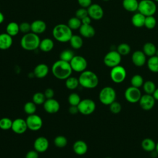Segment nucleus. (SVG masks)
<instances>
[{
  "mask_svg": "<svg viewBox=\"0 0 158 158\" xmlns=\"http://www.w3.org/2000/svg\"><path fill=\"white\" fill-rule=\"evenodd\" d=\"M51 71L54 77L59 80H66L71 76L73 72L70 63L60 59L54 62Z\"/></svg>",
  "mask_w": 158,
  "mask_h": 158,
  "instance_id": "nucleus-1",
  "label": "nucleus"
},
{
  "mask_svg": "<svg viewBox=\"0 0 158 158\" xmlns=\"http://www.w3.org/2000/svg\"><path fill=\"white\" fill-rule=\"evenodd\" d=\"M78 78L80 85L86 89H93L99 84V78L93 71L86 70L80 73Z\"/></svg>",
  "mask_w": 158,
  "mask_h": 158,
  "instance_id": "nucleus-2",
  "label": "nucleus"
},
{
  "mask_svg": "<svg viewBox=\"0 0 158 158\" xmlns=\"http://www.w3.org/2000/svg\"><path fill=\"white\" fill-rule=\"evenodd\" d=\"M52 33L54 38L60 43L69 42L73 35L72 30L65 23L56 25L53 28Z\"/></svg>",
  "mask_w": 158,
  "mask_h": 158,
  "instance_id": "nucleus-3",
  "label": "nucleus"
},
{
  "mask_svg": "<svg viewBox=\"0 0 158 158\" xmlns=\"http://www.w3.org/2000/svg\"><path fill=\"white\" fill-rule=\"evenodd\" d=\"M40 41L41 40L38 35L30 31L23 35L21 38L20 44L24 50L31 51L39 48Z\"/></svg>",
  "mask_w": 158,
  "mask_h": 158,
  "instance_id": "nucleus-4",
  "label": "nucleus"
},
{
  "mask_svg": "<svg viewBox=\"0 0 158 158\" xmlns=\"http://www.w3.org/2000/svg\"><path fill=\"white\" fill-rule=\"evenodd\" d=\"M116 91L111 86L102 88L99 93V101L104 105L109 106L116 99Z\"/></svg>",
  "mask_w": 158,
  "mask_h": 158,
  "instance_id": "nucleus-5",
  "label": "nucleus"
},
{
  "mask_svg": "<svg viewBox=\"0 0 158 158\" xmlns=\"http://www.w3.org/2000/svg\"><path fill=\"white\" fill-rule=\"evenodd\" d=\"M156 10V4L152 0H141L139 2L138 11L145 17L153 15Z\"/></svg>",
  "mask_w": 158,
  "mask_h": 158,
  "instance_id": "nucleus-6",
  "label": "nucleus"
},
{
  "mask_svg": "<svg viewBox=\"0 0 158 158\" xmlns=\"http://www.w3.org/2000/svg\"><path fill=\"white\" fill-rule=\"evenodd\" d=\"M122 60V56L117 51H110L108 52L104 57L103 62L106 66L112 68L120 65Z\"/></svg>",
  "mask_w": 158,
  "mask_h": 158,
  "instance_id": "nucleus-7",
  "label": "nucleus"
},
{
  "mask_svg": "<svg viewBox=\"0 0 158 158\" xmlns=\"http://www.w3.org/2000/svg\"><path fill=\"white\" fill-rule=\"evenodd\" d=\"M77 107L79 113L85 115H88L94 112L96 103L93 99L86 98L81 99Z\"/></svg>",
  "mask_w": 158,
  "mask_h": 158,
  "instance_id": "nucleus-8",
  "label": "nucleus"
},
{
  "mask_svg": "<svg viewBox=\"0 0 158 158\" xmlns=\"http://www.w3.org/2000/svg\"><path fill=\"white\" fill-rule=\"evenodd\" d=\"M127 72L125 69L120 65H117L111 68L110 72V77L112 81L115 83H121L126 78Z\"/></svg>",
  "mask_w": 158,
  "mask_h": 158,
  "instance_id": "nucleus-9",
  "label": "nucleus"
},
{
  "mask_svg": "<svg viewBox=\"0 0 158 158\" xmlns=\"http://www.w3.org/2000/svg\"><path fill=\"white\" fill-rule=\"evenodd\" d=\"M69 63L72 70L78 73H81L86 70L88 66L86 59L84 57L79 55H75Z\"/></svg>",
  "mask_w": 158,
  "mask_h": 158,
  "instance_id": "nucleus-10",
  "label": "nucleus"
},
{
  "mask_svg": "<svg viewBox=\"0 0 158 158\" xmlns=\"http://www.w3.org/2000/svg\"><path fill=\"white\" fill-rule=\"evenodd\" d=\"M25 120L28 129L31 131H38L43 127V119L40 115L36 114L28 115Z\"/></svg>",
  "mask_w": 158,
  "mask_h": 158,
  "instance_id": "nucleus-11",
  "label": "nucleus"
},
{
  "mask_svg": "<svg viewBox=\"0 0 158 158\" xmlns=\"http://www.w3.org/2000/svg\"><path fill=\"white\" fill-rule=\"evenodd\" d=\"M141 92L139 88L130 86L128 87L124 93V96L125 99L130 103L135 104L139 102L141 97Z\"/></svg>",
  "mask_w": 158,
  "mask_h": 158,
  "instance_id": "nucleus-12",
  "label": "nucleus"
},
{
  "mask_svg": "<svg viewBox=\"0 0 158 158\" xmlns=\"http://www.w3.org/2000/svg\"><path fill=\"white\" fill-rule=\"evenodd\" d=\"M88 15L91 19L99 20L104 16V10L102 7L98 4H91L88 8Z\"/></svg>",
  "mask_w": 158,
  "mask_h": 158,
  "instance_id": "nucleus-13",
  "label": "nucleus"
},
{
  "mask_svg": "<svg viewBox=\"0 0 158 158\" xmlns=\"http://www.w3.org/2000/svg\"><path fill=\"white\" fill-rule=\"evenodd\" d=\"M138 102L142 109L144 110H149L154 107L156 100L152 94L145 93L141 96Z\"/></svg>",
  "mask_w": 158,
  "mask_h": 158,
  "instance_id": "nucleus-14",
  "label": "nucleus"
},
{
  "mask_svg": "<svg viewBox=\"0 0 158 158\" xmlns=\"http://www.w3.org/2000/svg\"><path fill=\"white\" fill-rule=\"evenodd\" d=\"M28 129L26 120L22 118H15L12 121L11 130L16 134L21 135L24 133Z\"/></svg>",
  "mask_w": 158,
  "mask_h": 158,
  "instance_id": "nucleus-15",
  "label": "nucleus"
},
{
  "mask_svg": "<svg viewBox=\"0 0 158 158\" xmlns=\"http://www.w3.org/2000/svg\"><path fill=\"white\" fill-rule=\"evenodd\" d=\"M49 146L48 139L44 136H39L35 139L33 143V148L39 153L46 152Z\"/></svg>",
  "mask_w": 158,
  "mask_h": 158,
  "instance_id": "nucleus-16",
  "label": "nucleus"
},
{
  "mask_svg": "<svg viewBox=\"0 0 158 158\" xmlns=\"http://www.w3.org/2000/svg\"><path fill=\"white\" fill-rule=\"evenodd\" d=\"M44 110L48 114L57 113L60 109V104L55 99H47L43 104Z\"/></svg>",
  "mask_w": 158,
  "mask_h": 158,
  "instance_id": "nucleus-17",
  "label": "nucleus"
},
{
  "mask_svg": "<svg viewBox=\"0 0 158 158\" xmlns=\"http://www.w3.org/2000/svg\"><path fill=\"white\" fill-rule=\"evenodd\" d=\"M131 61L135 66L141 67L147 62L146 56L143 51H135L131 55Z\"/></svg>",
  "mask_w": 158,
  "mask_h": 158,
  "instance_id": "nucleus-18",
  "label": "nucleus"
},
{
  "mask_svg": "<svg viewBox=\"0 0 158 158\" xmlns=\"http://www.w3.org/2000/svg\"><path fill=\"white\" fill-rule=\"evenodd\" d=\"M49 69L46 64H39L35 66L33 70V75L38 78H45L49 73Z\"/></svg>",
  "mask_w": 158,
  "mask_h": 158,
  "instance_id": "nucleus-19",
  "label": "nucleus"
},
{
  "mask_svg": "<svg viewBox=\"0 0 158 158\" xmlns=\"http://www.w3.org/2000/svg\"><path fill=\"white\" fill-rule=\"evenodd\" d=\"M46 28V22L42 20H35L31 23V31L37 35L44 33Z\"/></svg>",
  "mask_w": 158,
  "mask_h": 158,
  "instance_id": "nucleus-20",
  "label": "nucleus"
},
{
  "mask_svg": "<svg viewBox=\"0 0 158 158\" xmlns=\"http://www.w3.org/2000/svg\"><path fill=\"white\" fill-rule=\"evenodd\" d=\"M13 43L12 36L6 33L0 34V49L7 50L9 49Z\"/></svg>",
  "mask_w": 158,
  "mask_h": 158,
  "instance_id": "nucleus-21",
  "label": "nucleus"
},
{
  "mask_svg": "<svg viewBox=\"0 0 158 158\" xmlns=\"http://www.w3.org/2000/svg\"><path fill=\"white\" fill-rule=\"evenodd\" d=\"M88 149L86 143L83 140H77L73 144V151L78 156L85 154L88 151Z\"/></svg>",
  "mask_w": 158,
  "mask_h": 158,
  "instance_id": "nucleus-22",
  "label": "nucleus"
},
{
  "mask_svg": "<svg viewBox=\"0 0 158 158\" xmlns=\"http://www.w3.org/2000/svg\"><path fill=\"white\" fill-rule=\"evenodd\" d=\"M78 30H79V33L80 35L83 37L87 38L93 37L96 33L94 28L91 24H89V25L81 24V27Z\"/></svg>",
  "mask_w": 158,
  "mask_h": 158,
  "instance_id": "nucleus-23",
  "label": "nucleus"
},
{
  "mask_svg": "<svg viewBox=\"0 0 158 158\" xmlns=\"http://www.w3.org/2000/svg\"><path fill=\"white\" fill-rule=\"evenodd\" d=\"M54 46V41L49 38H46L41 40L39 48L40 49L44 52H48L52 50Z\"/></svg>",
  "mask_w": 158,
  "mask_h": 158,
  "instance_id": "nucleus-24",
  "label": "nucleus"
},
{
  "mask_svg": "<svg viewBox=\"0 0 158 158\" xmlns=\"http://www.w3.org/2000/svg\"><path fill=\"white\" fill-rule=\"evenodd\" d=\"M141 146L143 149L145 151L151 152L155 151L156 143L152 139L149 138H146L142 140Z\"/></svg>",
  "mask_w": 158,
  "mask_h": 158,
  "instance_id": "nucleus-25",
  "label": "nucleus"
},
{
  "mask_svg": "<svg viewBox=\"0 0 158 158\" xmlns=\"http://www.w3.org/2000/svg\"><path fill=\"white\" fill-rule=\"evenodd\" d=\"M146 17L139 12L135 13L131 17V21L132 25L136 28H141L144 25Z\"/></svg>",
  "mask_w": 158,
  "mask_h": 158,
  "instance_id": "nucleus-26",
  "label": "nucleus"
},
{
  "mask_svg": "<svg viewBox=\"0 0 158 158\" xmlns=\"http://www.w3.org/2000/svg\"><path fill=\"white\" fill-rule=\"evenodd\" d=\"M139 2L138 0H123V7L128 12H134L138 10Z\"/></svg>",
  "mask_w": 158,
  "mask_h": 158,
  "instance_id": "nucleus-27",
  "label": "nucleus"
},
{
  "mask_svg": "<svg viewBox=\"0 0 158 158\" xmlns=\"http://www.w3.org/2000/svg\"><path fill=\"white\" fill-rule=\"evenodd\" d=\"M148 69L153 73H158V56L154 55L149 57L147 60Z\"/></svg>",
  "mask_w": 158,
  "mask_h": 158,
  "instance_id": "nucleus-28",
  "label": "nucleus"
},
{
  "mask_svg": "<svg viewBox=\"0 0 158 158\" xmlns=\"http://www.w3.org/2000/svg\"><path fill=\"white\" fill-rule=\"evenodd\" d=\"M6 33L11 36H16L20 32L19 24L15 22H10L6 26Z\"/></svg>",
  "mask_w": 158,
  "mask_h": 158,
  "instance_id": "nucleus-29",
  "label": "nucleus"
},
{
  "mask_svg": "<svg viewBox=\"0 0 158 158\" xmlns=\"http://www.w3.org/2000/svg\"><path fill=\"white\" fill-rule=\"evenodd\" d=\"M69 43L71 47L75 49H80L83 44V41L81 36L78 35H73L69 41Z\"/></svg>",
  "mask_w": 158,
  "mask_h": 158,
  "instance_id": "nucleus-30",
  "label": "nucleus"
},
{
  "mask_svg": "<svg viewBox=\"0 0 158 158\" xmlns=\"http://www.w3.org/2000/svg\"><path fill=\"white\" fill-rule=\"evenodd\" d=\"M157 48L155 44L151 42L146 43L143 47V51L146 56L151 57L156 55Z\"/></svg>",
  "mask_w": 158,
  "mask_h": 158,
  "instance_id": "nucleus-31",
  "label": "nucleus"
},
{
  "mask_svg": "<svg viewBox=\"0 0 158 158\" xmlns=\"http://www.w3.org/2000/svg\"><path fill=\"white\" fill-rule=\"evenodd\" d=\"M65 85L66 88L70 90L75 89L80 85L78 78L75 77L70 76L66 80H65Z\"/></svg>",
  "mask_w": 158,
  "mask_h": 158,
  "instance_id": "nucleus-32",
  "label": "nucleus"
},
{
  "mask_svg": "<svg viewBox=\"0 0 158 158\" xmlns=\"http://www.w3.org/2000/svg\"><path fill=\"white\" fill-rule=\"evenodd\" d=\"M143 88L146 94H152L156 89V86L154 81L151 80H147L144 82Z\"/></svg>",
  "mask_w": 158,
  "mask_h": 158,
  "instance_id": "nucleus-33",
  "label": "nucleus"
},
{
  "mask_svg": "<svg viewBox=\"0 0 158 158\" xmlns=\"http://www.w3.org/2000/svg\"><path fill=\"white\" fill-rule=\"evenodd\" d=\"M144 82V81L143 77L139 74L134 75L130 80L131 85L138 88H139L140 87L143 86Z\"/></svg>",
  "mask_w": 158,
  "mask_h": 158,
  "instance_id": "nucleus-34",
  "label": "nucleus"
},
{
  "mask_svg": "<svg viewBox=\"0 0 158 158\" xmlns=\"http://www.w3.org/2000/svg\"><path fill=\"white\" fill-rule=\"evenodd\" d=\"M67 25L72 30L79 29L81 25V21L78 18L75 17L69 19L67 22Z\"/></svg>",
  "mask_w": 158,
  "mask_h": 158,
  "instance_id": "nucleus-35",
  "label": "nucleus"
},
{
  "mask_svg": "<svg viewBox=\"0 0 158 158\" xmlns=\"http://www.w3.org/2000/svg\"><path fill=\"white\" fill-rule=\"evenodd\" d=\"M36 109V104L33 101L27 102L23 106V110L28 115L35 114Z\"/></svg>",
  "mask_w": 158,
  "mask_h": 158,
  "instance_id": "nucleus-36",
  "label": "nucleus"
},
{
  "mask_svg": "<svg viewBox=\"0 0 158 158\" xmlns=\"http://www.w3.org/2000/svg\"><path fill=\"white\" fill-rule=\"evenodd\" d=\"M74 52L70 49H65L62 51L59 55V58L60 60L70 62L72 58L74 57Z\"/></svg>",
  "mask_w": 158,
  "mask_h": 158,
  "instance_id": "nucleus-37",
  "label": "nucleus"
},
{
  "mask_svg": "<svg viewBox=\"0 0 158 158\" xmlns=\"http://www.w3.org/2000/svg\"><path fill=\"white\" fill-rule=\"evenodd\" d=\"M68 143L67 139L63 135L57 136L54 139V144L57 148H62L67 146Z\"/></svg>",
  "mask_w": 158,
  "mask_h": 158,
  "instance_id": "nucleus-38",
  "label": "nucleus"
},
{
  "mask_svg": "<svg viewBox=\"0 0 158 158\" xmlns=\"http://www.w3.org/2000/svg\"><path fill=\"white\" fill-rule=\"evenodd\" d=\"M46 98L44 94V93L41 92H36L35 93L32 97V101L36 104V105H41L43 104L45 102Z\"/></svg>",
  "mask_w": 158,
  "mask_h": 158,
  "instance_id": "nucleus-39",
  "label": "nucleus"
},
{
  "mask_svg": "<svg viewBox=\"0 0 158 158\" xmlns=\"http://www.w3.org/2000/svg\"><path fill=\"white\" fill-rule=\"evenodd\" d=\"M117 51L121 56H127L130 52L131 48L128 44L123 43L117 46Z\"/></svg>",
  "mask_w": 158,
  "mask_h": 158,
  "instance_id": "nucleus-40",
  "label": "nucleus"
},
{
  "mask_svg": "<svg viewBox=\"0 0 158 158\" xmlns=\"http://www.w3.org/2000/svg\"><path fill=\"white\" fill-rule=\"evenodd\" d=\"M81 100L80 95L77 93H72L68 97V102L70 106H77Z\"/></svg>",
  "mask_w": 158,
  "mask_h": 158,
  "instance_id": "nucleus-41",
  "label": "nucleus"
},
{
  "mask_svg": "<svg viewBox=\"0 0 158 158\" xmlns=\"http://www.w3.org/2000/svg\"><path fill=\"white\" fill-rule=\"evenodd\" d=\"M12 120L8 117H3L0 119V128L2 130L11 129Z\"/></svg>",
  "mask_w": 158,
  "mask_h": 158,
  "instance_id": "nucleus-42",
  "label": "nucleus"
},
{
  "mask_svg": "<svg viewBox=\"0 0 158 158\" xmlns=\"http://www.w3.org/2000/svg\"><path fill=\"white\" fill-rule=\"evenodd\" d=\"M156 23L157 21L156 18L153 15H150L146 17L144 26L148 29H152L156 27Z\"/></svg>",
  "mask_w": 158,
  "mask_h": 158,
  "instance_id": "nucleus-43",
  "label": "nucleus"
},
{
  "mask_svg": "<svg viewBox=\"0 0 158 158\" xmlns=\"http://www.w3.org/2000/svg\"><path fill=\"white\" fill-rule=\"evenodd\" d=\"M109 109L112 114H117L120 112L122 110V106L120 103L115 101L109 105Z\"/></svg>",
  "mask_w": 158,
  "mask_h": 158,
  "instance_id": "nucleus-44",
  "label": "nucleus"
},
{
  "mask_svg": "<svg viewBox=\"0 0 158 158\" xmlns=\"http://www.w3.org/2000/svg\"><path fill=\"white\" fill-rule=\"evenodd\" d=\"M19 28L20 31L23 33L24 34L29 33L31 31V23L26 22H22L19 24Z\"/></svg>",
  "mask_w": 158,
  "mask_h": 158,
  "instance_id": "nucleus-45",
  "label": "nucleus"
},
{
  "mask_svg": "<svg viewBox=\"0 0 158 158\" xmlns=\"http://www.w3.org/2000/svg\"><path fill=\"white\" fill-rule=\"evenodd\" d=\"M88 15V10H87V9L86 8L80 7L78 9H77V11L75 12V17L78 18L80 20H81L82 19H83L84 17Z\"/></svg>",
  "mask_w": 158,
  "mask_h": 158,
  "instance_id": "nucleus-46",
  "label": "nucleus"
},
{
  "mask_svg": "<svg viewBox=\"0 0 158 158\" xmlns=\"http://www.w3.org/2000/svg\"><path fill=\"white\" fill-rule=\"evenodd\" d=\"M77 1L81 7L86 9L92 4V0H77Z\"/></svg>",
  "mask_w": 158,
  "mask_h": 158,
  "instance_id": "nucleus-47",
  "label": "nucleus"
},
{
  "mask_svg": "<svg viewBox=\"0 0 158 158\" xmlns=\"http://www.w3.org/2000/svg\"><path fill=\"white\" fill-rule=\"evenodd\" d=\"M46 99H51V98H54V91L52 88H48L47 89H45L44 92L43 93Z\"/></svg>",
  "mask_w": 158,
  "mask_h": 158,
  "instance_id": "nucleus-48",
  "label": "nucleus"
},
{
  "mask_svg": "<svg viewBox=\"0 0 158 158\" xmlns=\"http://www.w3.org/2000/svg\"><path fill=\"white\" fill-rule=\"evenodd\" d=\"M38 153L39 152H38L35 149L30 150L27 152L25 155V158H39Z\"/></svg>",
  "mask_w": 158,
  "mask_h": 158,
  "instance_id": "nucleus-49",
  "label": "nucleus"
},
{
  "mask_svg": "<svg viewBox=\"0 0 158 158\" xmlns=\"http://www.w3.org/2000/svg\"><path fill=\"white\" fill-rule=\"evenodd\" d=\"M69 112L71 114H76L77 113L79 112L78 107L75 106H70L69 108Z\"/></svg>",
  "mask_w": 158,
  "mask_h": 158,
  "instance_id": "nucleus-50",
  "label": "nucleus"
},
{
  "mask_svg": "<svg viewBox=\"0 0 158 158\" xmlns=\"http://www.w3.org/2000/svg\"><path fill=\"white\" fill-rule=\"evenodd\" d=\"M81 24L89 25V24H91V17L89 15H88V16L84 17L83 19H82L81 20Z\"/></svg>",
  "mask_w": 158,
  "mask_h": 158,
  "instance_id": "nucleus-51",
  "label": "nucleus"
},
{
  "mask_svg": "<svg viewBox=\"0 0 158 158\" xmlns=\"http://www.w3.org/2000/svg\"><path fill=\"white\" fill-rule=\"evenodd\" d=\"M156 101H158V88H156L153 94H152Z\"/></svg>",
  "mask_w": 158,
  "mask_h": 158,
  "instance_id": "nucleus-52",
  "label": "nucleus"
},
{
  "mask_svg": "<svg viewBox=\"0 0 158 158\" xmlns=\"http://www.w3.org/2000/svg\"><path fill=\"white\" fill-rule=\"evenodd\" d=\"M4 20V14L0 11V24L2 23Z\"/></svg>",
  "mask_w": 158,
  "mask_h": 158,
  "instance_id": "nucleus-53",
  "label": "nucleus"
},
{
  "mask_svg": "<svg viewBox=\"0 0 158 158\" xmlns=\"http://www.w3.org/2000/svg\"><path fill=\"white\" fill-rule=\"evenodd\" d=\"M155 151L157 152V154H158V142L156 143V149Z\"/></svg>",
  "mask_w": 158,
  "mask_h": 158,
  "instance_id": "nucleus-54",
  "label": "nucleus"
},
{
  "mask_svg": "<svg viewBox=\"0 0 158 158\" xmlns=\"http://www.w3.org/2000/svg\"><path fill=\"white\" fill-rule=\"evenodd\" d=\"M156 56H158V49H157V51H156Z\"/></svg>",
  "mask_w": 158,
  "mask_h": 158,
  "instance_id": "nucleus-55",
  "label": "nucleus"
},
{
  "mask_svg": "<svg viewBox=\"0 0 158 158\" xmlns=\"http://www.w3.org/2000/svg\"><path fill=\"white\" fill-rule=\"evenodd\" d=\"M103 1H109V0H102Z\"/></svg>",
  "mask_w": 158,
  "mask_h": 158,
  "instance_id": "nucleus-56",
  "label": "nucleus"
},
{
  "mask_svg": "<svg viewBox=\"0 0 158 158\" xmlns=\"http://www.w3.org/2000/svg\"><path fill=\"white\" fill-rule=\"evenodd\" d=\"M154 1H156V2H158V0H154Z\"/></svg>",
  "mask_w": 158,
  "mask_h": 158,
  "instance_id": "nucleus-57",
  "label": "nucleus"
},
{
  "mask_svg": "<svg viewBox=\"0 0 158 158\" xmlns=\"http://www.w3.org/2000/svg\"><path fill=\"white\" fill-rule=\"evenodd\" d=\"M105 158H112V157H105Z\"/></svg>",
  "mask_w": 158,
  "mask_h": 158,
  "instance_id": "nucleus-58",
  "label": "nucleus"
}]
</instances>
